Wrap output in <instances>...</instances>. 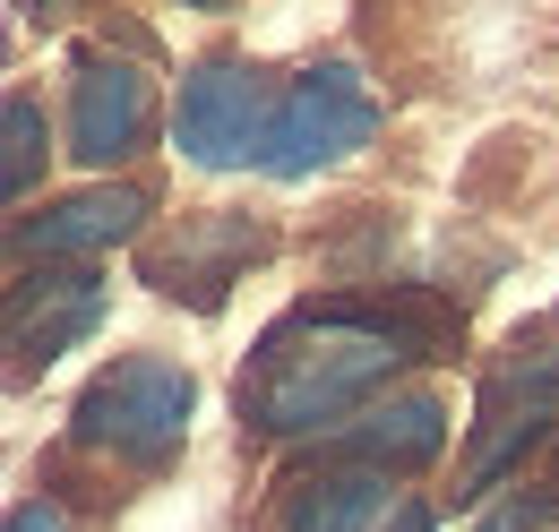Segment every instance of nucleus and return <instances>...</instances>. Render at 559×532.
Segmentation results:
<instances>
[{
  "mask_svg": "<svg viewBox=\"0 0 559 532\" xmlns=\"http://www.w3.org/2000/svg\"><path fill=\"white\" fill-rule=\"evenodd\" d=\"M379 532H439V516H430L421 498H396V516H388Z\"/></svg>",
  "mask_w": 559,
  "mask_h": 532,
  "instance_id": "nucleus-14",
  "label": "nucleus"
},
{
  "mask_svg": "<svg viewBox=\"0 0 559 532\" xmlns=\"http://www.w3.org/2000/svg\"><path fill=\"white\" fill-rule=\"evenodd\" d=\"M396 516L388 507V472H353V464H319L310 481H293L276 507V532H379Z\"/></svg>",
  "mask_w": 559,
  "mask_h": 532,
  "instance_id": "nucleus-10",
  "label": "nucleus"
},
{
  "mask_svg": "<svg viewBox=\"0 0 559 532\" xmlns=\"http://www.w3.org/2000/svg\"><path fill=\"white\" fill-rule=\"evenodd\" d=\"M190 412H199V378H190L181 361H164V352H121L112 370L86 378V396H78V412H70V438L95 447V456H112V464L155 472V464L181 456Z\"/></svg>",
  "mask_w": 559,
  "mask_h": 532,
  "instance_id": "nucleus-2",
  "label": "nucleus"
},
{
  "mask_svg": "<svg viewBox=\"0 0 559 532\" xmlns=\"http://www.w3.org/2000/svg\"><path fill=\"white\" fill-rule=\"evenodd\" d=\"M267 250V232L250 223V215H199V223H181V241H164V250H146V283L155 292H190V310H224V292H233V275Z\"/></svg>",
  "mask_w": 559,
  "mask_h": 532,
  "instance_id": "nucleus-7",
  "label": "nucleus"
},
{
  "mask_svg": "<svg viewBox=\"0 0 559 532\" xmlns=\"http://www.w3.org/2000/svg\"><path fill=\"white\" fill-rule=\"evenodd\" d=\"M146 223V190H78V198L44 206L35 223H17L26 258H95L112 241H139Z\"/></svg>",
  "mask_w": 559,
  "mask_h": 532,
  "instance_id": "nucleus-9",
  "label": "nucleus"
},
{
  "mask_svg": "<svg viewBox=\"0 0 559 532\" xmlns=\"http://www.w3.org/2000/svg\"><path fill=\"white\" fill-rule=\"evenodd\" d=\"M439 335L379 310V301H319V310H293L267 343H259V370L241 378V421L259 438H310V430H345V412H370V396L405 370L430 361Z\"/></svg>",
  "mask_w": 559,
  "mask_h": 532,
  "instance_id": "nucleus-1",
  "label": "nucleus"
},
{
  "mask_svg": "<svg viewBox=\"0 0 559 532\" xmlns=\"http://www.w3.org/2000/svg\"><path fill=\"white\" fill-rule=\"evenodd\" d=\"M267 121H276V104H267V86H259L241 61H199L181 77L173 146H181L190 172H241V164H259Z\"/></svg>",
  "mask_w": 559,
  "mask_h": 532,
  "instance_id": "nucleus-4",
  "label": "nucleus"
},
{
  "mask_svg": "<svg viewBox=\"0 0 559 532\" xmlns=\"http://www.w3.org/2000/svg\"><path fill=\"white\" fill-rule=\"evenodd\" d=\"M534 438H543V421H534V412H516V421H499V430H490L483 447H474V464H465V489H456V498H483V489H490V481H499L508 464H516V456H525Z\"/></svg>",
  "mask_w": 559,
  "mask_h": 532,
  "instance_id": "nucleus-12",
  "label": "nucleus"
},
{
  "mask_svg": "<svg viewBox=\"0 0 559 532\" xmlns=\"http://www.w3.org/2000/svg\"><path fill=\"white\" fill-rule=\"evenodd\" d=\"M448 447V403L439 396H388V403H370V412H353L345 430L328 438V464H353V472H421L430 456Z\"/></svg>",
  "mask_w": 559,
  "mask_h": 532,
  "instance_id": "nucleus-8",
  "label": "nucleus"
},
{
  "mask_svg": "<svg viewBox=\"0 0 559 532\" xmlns=\"http://www.w3.org/2000/svg\"><path fill=\"white\" fill-rule=\"evenodd\" d=\"M9 532H70V507H61V498H17V507H9Z\"/></svg>",
  "mask_w": 559,
  "mask_h": 532,
  "instance_id": "nucleus-13",
  "label": "nucleus"
},
{
  "mask_svg": "<svg viewBox=\"0 0 559 532\" xmlns=\"http://www.w3.org/2000/svg\"><path fill=\"white\" fill-rule=\"evenodd\" d=\"M0 198H26L35 190V172H44V104L35 95H9L0 104Z\"/></svg>",
  "mask_w": 559,
  "mask_h": 532,
  "instance_id": "nucleus-11",
  "label": "nucleus"
},
{
  "mask_svg": "<svg viewBox=\"0 0 559 532\" xmlns=\"http://www.w3.org/2000/svg\"><path fill=\"white\" fill-rule=\"evenodd\" d=\"M146 121H155V86H146V69L86 52L78 77H70V155L86 164V172H112L121 155H139Z\"/></svg>",
  "mask_w": 559,
  "mask_h": 532,
  "instance_id": "nucleus-5",
  "label": "nucleus"
},
{
  "mask_svg": "<svg viewBox=\"0 0 559 532\" xmlns=\"http://www.w3.org/2000/svg\"><path fill=\"white\" fill-rule=\"evenodd\" d=\"M104 327V283L95 275H61V266H44V275H26L17 292H9V352H17V378L26 370H52L70 343Z\"/></svg>",
  "mask_w": 559,
  "mask_h": 532,
  "instance_id": "nucleus-6",
  "label": "nucleus"
},
{
  "mask_svg": "<svg viewBox=\"0 0 559 532\" xmlns=\"http://www.w3.org/2000/svg\"><path fill=\"white\" fill-rule=\"evenodd\" d=\"M379 130V95L353 61H319L284 86L276 121H267V146H259V172L267 181H319L336 172L345 155H361Z\"/></svg>",
  "mask_w": 559,
  "mask_h": 532,
  "instance_id": "nucleus-3",
  "label": "nucleus"
}]
</instances>
